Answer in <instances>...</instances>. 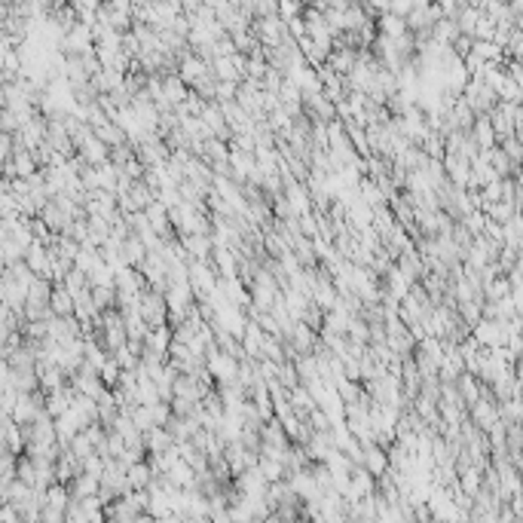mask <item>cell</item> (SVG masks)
Masks as SVG:
<instances>
[{
  "instance_id": "1",
  "label": "cell",
  "mask_w": 523,
  "mask_h": 523,
  "mask_svg": "<svg viewBox=\"0 0 523 523\" xmlns=\"http://www.w3.org/2000/svg\"><path fill=\"white\" fill-rule=\"evenodd\" d=\"M376 493V475L367 465H355L352 468V484L346 490V499L355 502V499H364V496H374Z\"/></svg>"
},
{
  "instance_id": "2",
  "label": "cell",
  "mask_w": 523,
  "mask_h": 523,
  "mask_svg": "<svg viewBox=\"0 0 523 523\" xmlns=\"http://www.w3.org/2000/svg\"><path fill=\"white\" fill-rule=\"evenodd\" d=\"M178 236H181V242H184V248H187L190 258H196V260L211 258V251H214L211 233H178Z\"/></svg>"
},
{
  "instance_id": "3",
  "label": "cell",
  "mask_w": 523,
  "mask_h": 523,
  "mask_svg": "<svg viewBox=\"0 0 523 523\" xmlns=\"http://www.w3.org/2000/svg\"><path fill=\"white\" fill-rule=\"evenodd\" d=\"M77 153L89 162V166H105V162L110 159V144H105V141H101L95 132H92V135L83 141V144L77 147Z\"/></svg>"
},
{
  "instance_id": "4",
  "label": "cell",
  "mask_w": 523,
  "mask_h": 523,
  "mask_svg": "<svg viewBox=\"0 0 523 523\" xmlns=\"http://www.w3.org/2000/svg\"><path fill=\"white\" fill-rule=\"evenodd\" d=\"M144 444H147L150 453H166V450H171L178 440H174V435L166 426H153L150 432H144Z\"/></svg>"
},
{
  "instance_id": "5",
  "label": "cell",
  "mask_w": 523,
  "mask_h": 523,
  "mask_svg": "<svg viewBox=\"0 0 523 523\" xmlns=\"http://www.w3.org/2000/svg\"><path fill=\"white\" fill-rule=\"evenodd\" d=\"M74 310H77L74 294L65 288V282H56L53 285V312L56 315H74Z\"/></svg>"
},
{
  "instance_id": "6",
  "label": "cell",
  "mask_w": 523,
  "mask_h": 523,
  "mask_svg": "<svg viewBox=\"0 0 523 523\" xmlns=\"http://www.w3.org/2000/svg\"><path fill=\"white\" fill-rule=\"evenodd\" d=\"M153 477H157V471H153V465L147 463H135V465H129V484H132V490H147L150 484H153Z\"/></svg>"
},
{
  "instance_id": "7",
  "label": "cell",
  "mask_w": 523,
  "mask_h": 523,
  "mask_svg": "<svg viewBox=\"0 0 523 523\" xmlns=\"http://www.w3.org/2000/svg\"><path fill=\"white\" fill-rule=\"evenodd\" d=\"M279 383H282L285 389H297V386L303 383L300 371H297V361H291V358H288V361L279 364Z\"/></svg>"
},
{
  "instance_id": "8",
  "label": "cell",
  "mask_w": 523,
  "mask_h": 523,
  "mask_svg": "<svg viewBox=\"0 0 523 523\" xmlns=\"http://www.w3.org/2000/svg\"><path fill=\"white\" fill-rule=\"evenodd\" d=\"M120 374H122V367H120L117 358L110 355V358H107V364L101 367V379H105V386H107V389H114V386L120 383Z\"/></svg>"
},
{
  "instance_id": "9",
  "label": "cell",
  "mask_w": 523,
  "mask_h": 523,
  "mask_svg": "<svg viewBox=\"0 0 523 523\" xmlns=\"http://www.w3.org/2000/svg\"><path fill=\"white\" fill-rule=\"evenodd\" d=\"M68 447H70V450H74V453H77L80 459H86L89 453H95V444H92V440L86 438V432H80V435H77L74 440H70V444H68Z\"/></svg>"
},
{
  "instance_id": "10",
  "label": "cell",
  "mask_w": 523,
  "mask_h": 523,
  "mask_svg": "<svg viewBox=\"0 0 523 523\" xmlns=\"http://www.w3.org/2000/svg\"><path fill=\"white\" fill-rule=\"evenodd\" d=\"M233 92H236V89H233L230 83H223V86L214 89V95H218V98H233Z\"/></svg>"
}]
</instances>
